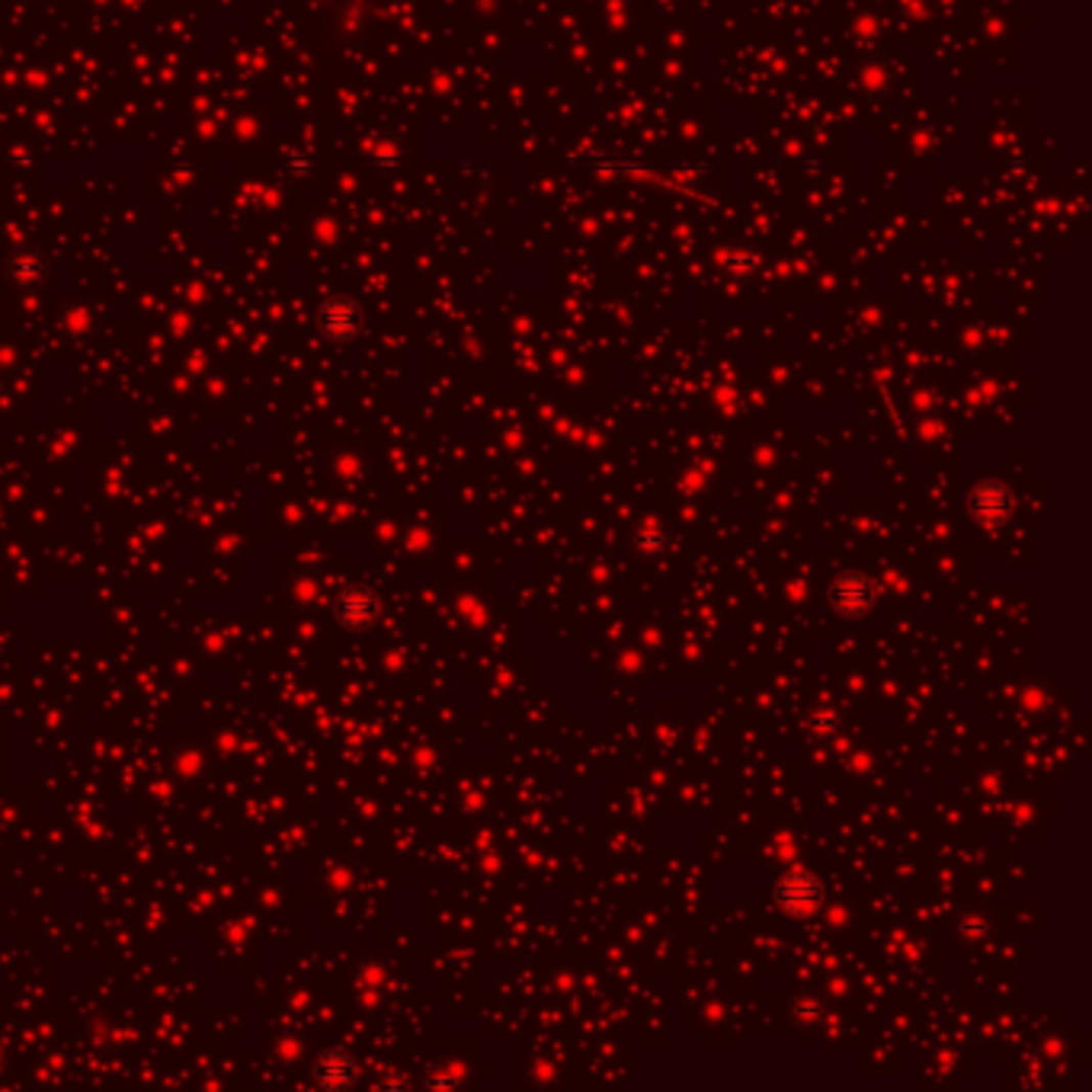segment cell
<instances>
[{
  "label": "cell",
  "instance_id": "obj_1",
  "mask_svg": "<svg viewBox=\"0 0 1092 1092\" xmlns=\"http://www.w3.org/2000/svg\"><path fill=\"white\" fill-rule=\"evenodd\" d=\"M779 901L782 907H788L791 913H805L811 907H817L820 901V884L811 875H791L782 881L779 888Z\"/></svg>",
  "mask_w": 1092,
  "mask_h": 1092
},
{
  "label": "cell",
  "instance_id": "obj_2",
  "mask_svg": "<svg viewBox=\"0 0 1092 1092\" xmlns=\"http://www.w3.org/2000/svg\"><path fill=\"white\" fill-rule=\"evenodd\" d=\"M974 513L984 526H1000L1009 516V494L1000 484H984L974 494Z\"/></svg>",
  "mask_w": 1092,
  "mask_h": 1092
},
{
  "label": "cell",
  "instance_id": "obj_3",
  "mask_svg": "<svg viewBox=\"0 0 1092 1092\" xmlns=\"http://www.w3.org/2000/svg\"><path fill=\"white\" fill-rule=\"evenodd\" d=\"M868 599H871V587L865 577H843L833 587V602L843 612H865Z\"/></svg>",
  "mask_w": 1092,
  "mask_h": 1092
},
{
  "label": "cell",
  "instance_id": "obj_4",
  "mask_svg": "<svg viewBox=\"0 0 1092 1092\" xmlns=\"http://www.w3.org/2000/svg\"><path fill=\"white\" fill-rule=\"evenodd\" d=\"M339 619L350 628H366L375 619V599L369 590H350L339 602Z\"/></svg>",
  "mask_w": 1092,
  "mask_h": 1092
},
{
  "label": "cell",
  "instance_id": "obj_5",
  "mask_svg": "<svg viewBox=\"0 0 1092 1092\" xmlns=\"http://www.w3.org/2000/svg\"><path fill=\"white\" fill-rule=\"evenodd\" d=\"M353 327H356V308H353L350 302L339 299V302L324 305V311H321V330H324L327 336L344 339V336L353 333Z\"/></svg>",
  "mask_w": 1092,
  "mask_h": 1092
},
{
  "label": "cell",
  "instance_id": "obj_6",
  "mask_svg": "<svg viewBox=\"0 0 1092 1092\" xmlns=\"http://www.w3.org/2000/svg\"><path fill=\"white\" fill-rule=\"evenodd\" d=\"M314 1074H318V1080H321L324 1086L339 1089V1086L353 1083V1060H350L344 1051H327V1054L318 1060V1066H314Z\"/></svg>",
  "mask_w": 1092,
  "mask_h": 1092
},
{
  "label": "cell",
  "instance_id": "obj_7",
  "mask_svg": "<svg viewBox=\"0 0 1092 1092\" xmlns=\"http://www.w3.org/2000/svg\"><path fill=\"white\" fill-rule=\"evenodd\" d=\"M7 270H10V279H13V282H19V285H36V282L45 276V263H42L36 254H16V257L10 260Z\"/></svg>",
  "mask_w": 1092,
  "mask_h": 1092
}]
</instances>
